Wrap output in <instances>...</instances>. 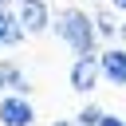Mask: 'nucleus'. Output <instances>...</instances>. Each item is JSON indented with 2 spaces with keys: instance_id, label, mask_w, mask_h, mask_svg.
<instances>
[{
  "instance_id": "nucleus-13",
  "label": "nucleus",
  "mask_w": 126,
  "mask_h": 126,
  "mask_svg": "<svg viewBox=\"0 0 126 126\" xmlns=\"http://www.w3.org/2000/svg\"><path fill=\"white\" fill-rule=\"evenodd\" d=\"M118 39H122V43H126V20H122V24H118Z\"/></svg>"
},
{
  "instance_id": "nucleus-14",
  "label": "nucleus",
  "mask_w": 126,
  "mask_h": 126,
  "mask_svg": "<svg viewBox=\"0 0 126 126\" xmlns=\"http://www.w3.org/2000/svg\"><path fill=\"white\" fill-rule=\"evenodd\" d=\"M0 4H12V0H0Z\"/></svg>"
},
{
  "instance_id": "nucleus-7",
  "label": "nucleus",
  "mask_w": 126,
  "mask_h": 126,
  "mask_svg": "<svg viewBox=\"0 0 126 126\" xmlns=\"http://www.w3.org/2000/svg\"><path fill=\"white\" fill-rule=\"evenodd\" d=\"M0 91H20V94H28V79H24L20 63L0 59Z\"/></svg>"
},
{
  "instance_id": "nucleus-1",
  "label": "nucleus",
  "mask_w": 126,
  "mask_h": 126,
  "mask_svg": "<svg viewBox=\"0 0 126 126\" xmlns=\"http://www.w3.org/2000/svg\"><path fill=\"white\" fill-rule=\"evenodd\" d=\"M51 28H55V39H59L63 47H71L75 55H87V51H94V43H98L94 16H87L83 8H63V12L51 20Z\"/></svg>"
},
{
  "instance_id": "nucleus-12",
  "label": "nucleus",
  "mask_w": 126,
  "mask_h": 126,
  "mask_svg": "<svg viewBox=\"0 0 126 126\" xmlns=\"http://www.w3.org/2000/svg\"><path fill=\"white\" fill-rule=\"evenodd\" d=\"M51 126H79V122H71V118H59V122H51Z\"/></svg>"
},
{
  "instance_id": "nucleus-10",
  "label": "nucleus",
  "mask_w": 126,
  "mask_h": 126,
  "mask_svg": "<svg viewBox=\"0 0 126 126\" xmlns=\"http://www.w3.org/2000/svg\"><path fill=\"white\" fill-rule=\"evenodd\" d=\"M98 126H126V118H114V114H102V122Z\"/></svg>"
},
{
  "instance_id": "nucleus-8",
  "label": "nucleus",
  "mask_w": 126,
  "mask_h": 126,
  "mask_svg": "<svg viewBox=\"0 0 126 126\" xmlns=\"http://www.w3.org/2000/svg\"><path fill=\"white\" fill-rule=\"evenodd\" d=\"M94 32H98V39H118L114 8H98V12H94Z\"/></svg>"
},
{
  "instance_id": "nucleus-11",
  "label": "nucleus",
  "mask_w": 126,
  "mask_h": 126,
  "mask_svg": "<svg viewBox=\"0 0 126 126\" xmlns=\"http://www.w3.org/2000/svg\"><path fill=\"white\" fill-rule=\"evenodd\" d=\"M110 8H114V12H122V16H126V0H110Z\"/></svg>"
},
{
  "instance_id": "nucleus-9",
  "label": "nucleus",
  "mask_w": 126,
  "mask_h": 126,
  "mask_svg": "<svg viewBox=\"0 0 126 126\" xmlns=\"http://www.w3.org/2000/svg\"><path fill=\"white\" fill-rule=\"evenodd\" d=\"M102 114H106L102 106H94V102H87V106L79 110V118H75V122H79V126H98V122H102Z\"/></svg>"
},
{
  "instance_id": "nucleus-5",
  "label": "nucleus",
  "mask_w": 126,
  "mask_h": 126,
  "mask_svg": "<svg viewBox=\"0 0 126 126\" xmlns=\"http://www.w3.org/2000/svg\"><path fill=\"white\" fill-rule=\"evenodd\" d=\"M102 63V79L114 83V87H126V47H106L98 55Z\"/></svg>"
},
{
  "instance_id": "nucleus-6",
  "label": "nucleus",
  "mask_w": 126,
  "mask_h": 126,
  "mask_svg": "<svg viewBox=\"0 0 126 126\" xmlns=\"http://www.w3.org/2000/svg\"><path fill=\"white\" fill-rule=\"evenodd\" d=\"M24 24H20V16L12 12V8H4L0 4V47H20L24 43Z\"/></svg>"
},
{
  "instance_id": "nucleus-4",
  "label": "nucleus",
  "mask_w": 126,
  "mask_h": 126,
  "mask_svg": "<svg viewBox=\"0 0 126 126\" xmlns=\"http://www.w3.org/2000/svg\"><path fill=\"white\" fill-rule=\"evenodd\" d=\"M16 16H20V24H24L28 35H43V32L51 28V8H47V0H16Z\"/></svg>"
},
{
  "instance_id": "nucleus-2",
  "label": "nucleus",
  "mask_w": 126,
  "mask_h": 126,
  "mask_svg": "<svg viewBox=\"0 0 126 126\" xmlns=\"http://www.w3.org/2000/svg\"><path fill=\"white\" fill-rule=\"evenodd\" d=\"M32 122H35L32 98L20 91H0V126H32Z\"/></svg>"
},
{
  "instance_id": "nucleus-3",
  "label": "nucleus",
  "mask_w": 126,
  "mask_h": 126,
  "mask_svg": "<svg viewBox=\"0 0 126 126\" xmlns=\"http://www.w3.org/2000/svg\"><path fill=\"white\" fill-rule=\"evenodd\" d=\"M98 79H102V63H98V55H94V51L75 55V63H71V87H75L79 94H91V91L98 87Z\"/></svg>"
}]
</instances>
